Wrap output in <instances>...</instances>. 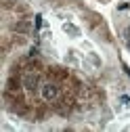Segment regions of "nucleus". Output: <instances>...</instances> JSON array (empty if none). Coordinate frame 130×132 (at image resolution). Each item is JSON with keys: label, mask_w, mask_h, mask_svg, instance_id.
I'll list each match as a JSON object with an SVG mask.
<instances>
[{"label": "nucleus", "mask_w": 130, "mask_h": 132, "mask_svg": "<svg viewBox=\"0 0 130 132\" xmlns=\"http://www.w3.org/2000/svg\"><path fill=\"white\" fill-rule=\"evenodd\" d=\"M128 36H130V27H128Z\"/></svg>", "instance_id": "nucleus-5"}, {"label": "nucleus", "mask_w": 130, "mask_h": 132, "mask_svg": "<svg viewBox=\"0 0 130 132\" xmlns=\"http://www.w3.org/2000/svg\"><path fill=\"white\" fill-rule=\"evenodd\" d=\"M40 92H42L44 101H55V98L59 96V86L55 84V82H46V84H42Z\"/></svg>", "instance_id": "nucleus-1"}, {"label": "nucleus", "mask_w": 130, "mask_h": 132, "mask_svg": "<svg viewBox=\"0 0 130 132\" xmlns=\"http://www.w3.org/2000/svg\"><path fill=\"white\" fill-rule=\"evenodd\" d=\"M40 25H42V17L38 15V17H36V27H40Z\"/></svg>", "instance_id": "nucleus-4"}, {"label": "nucleus", "mask_w": 130, "mask_h": 132, "mask_svg": "<svg viewBox=\"0 0 130 132\" xmlns=\"http://www.w3.org/2000/svg\"><path fill=\"white\" fill-rule=\"evenodd\" d=\"M38 84H40V76H38V73H27V76L23 78V86H25L27 90H36Z\"/></svg>", "instance_id": "nucleus-2"}, {"label": "nucleus", "mask_w": 130, "mask_h": 132, "mask_svg": "<svg viewBox=\"0 0 130 132\" xmlns=\"http://www.w3.org/2000/svg\"><path fill=\"white\" fill-rule=\"evenodd\" d=\"M13 29L19 31V34H27V31H29V23H27V21H19V23L13 25Z\"/></svg>", "instance_id": "nucleus-3"}]
</instances>
